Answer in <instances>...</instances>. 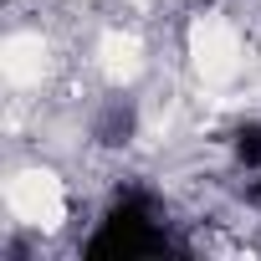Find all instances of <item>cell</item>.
I'll list each match as a JSON object with an SVG mask.
<instances>
[{
  "label": "cell",
  "instance_id": "obj_3",
  "mask_svg": "<svg viewBox=\"0 0 261 261\" xmlns=\"http://www.w3.org/2000/svg\"><path fill=\"white\" fill-rule=\"evenodd\" d=\"M230 159L251 174L261 169V118H246V123L230 128Z\"/></svg>",
  "mask_w": 261,
  "mask_h": 261
},
{
  "label": "cell",
  "instance_id": "obj_1",
  "mask_svg": "<svg viewBox=\"0 0 261 261\" xmlns=\"http://www.w3.org/2000/svg\"><path fill=\"white\" fill-rule=\"evenodd\" d=\"M164 251H174V241L159 220V200L139 185H123L108 200L97 230L82 241V256L92 261H134V256H164Z\"/></svg>",
  "mask_w": 261,
  "mask_h": 261
},
{
  "label": "cell",
  "instance_id": "obj_2",
  "mask_svg": "<svg viewBox=\"0 0 261 261\" xmlns=\"http://www.w3.org/2000/svg\"><path fill=\"white\" fill-rule=\"evenodd\" d=\"M134 134H139V108H134V97H108L102 113H97V123H92V139H97L102 149H128Z\"/></svg>",
  "mask_w": 261,
  "mask_h": 261
},
{
  "label": "cell",
  "instance_id": "obj_4",
  "mask_svg": "<svg viewBox=\"0 0 261 261\" xmlns=\"http://www.w3.org/2000/svg\"><path fill=\"white\" fill-rule=\"evenodd\" d=\"M246 200H251V205H256V210H261V169H256V179H251V185H246Z\"/></svg>",
  "mask_w": 261,
  "mask_h": 261
}]
</instances>
